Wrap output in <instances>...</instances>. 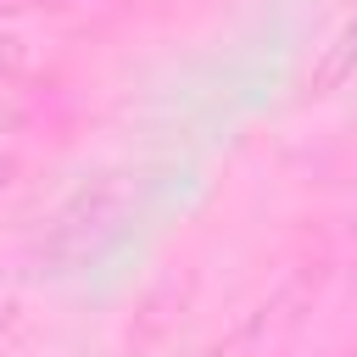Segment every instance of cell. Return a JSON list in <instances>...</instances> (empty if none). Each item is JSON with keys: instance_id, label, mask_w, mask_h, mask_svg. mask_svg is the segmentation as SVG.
<instances>
[{"instance_id": "7a4b0ae2", "label": "cell", "mask_w": 357, "mask_h": 357, "mask_svg": "<svg viewBox=\"0 0 357 357\" xmlns=\"http://www.w3.org/2000/svg\"><path fill=\"white\" fill-rule=\"evenodd\" d=\"M123 0H0V17H28V11H117Z\"/></svg>"}, {"instance_id": "6da1fadb", "label": "cell", "mask_w": 357, "mask_h": 357, "mask_svg": "<svg viewBox=\"0 0 357 357\" xmlns=\"http://www.w3.org/2000/svg\"><path fill=\"white\" fill-rule=\"evenodd\" d=\"M128 206H134V190L128 178H95L84 190H73V201L50 218L45 240H39V257L56 262V273H73L84 262H95L128 223Z\"/></svg>"}, {"instance_id": "277c9868", "label": "cell", "mask_w": 357, "mask_h": 357, "mask_svg": "<svg viewBox=\"0 0 357 357\" xmlns=\"http://www.w3.org/2000/svg\"><path fill=\"white\" fill-rule=\"evenodd\" d=\"M17 67H22V39H6V33H0V84H6Z\"/></svg>"}, {"instance_id": "3957f363", "label": "cell", "mask_w": 357, "mask_h": 357, "mask_svg": "<svg viewBox=\"0 0 357 357\" xmlns=\"http://www.w3.org/2000/svg\"><path fill=\"white\" fill-rule=\"evenodd\" d=\"M351 67H357V22L346 28V39H340V50H335V61H329L324 78H340V73H351Z\"/></svg>"}, {"instance_id": "5b68a950", "label": "cell", "mask_w": 357, "mask_h": 357, "mask_svg": "<svg viewBox=\"0 0 357 357\" xmlns=\"http://www.w3.org/2000/svg\"><path fill=\"white\" fill-rule=\"evenodd\" d=\"M11 178H17V162H11V156H0V195L11 190Z\"/></svg>"}]
</instances>
